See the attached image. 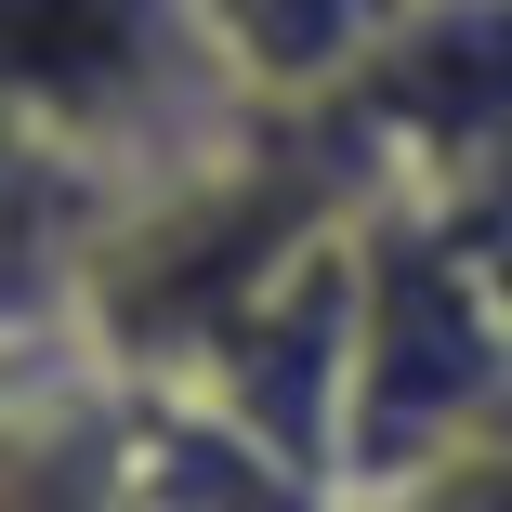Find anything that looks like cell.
I'll return each mask as SVG.
<instances>
[{
  "instance_id": "obj_4",
  "label": "cell",
  "mask_w": 512,
  "mask_h": 512,
  "mask_svg": "<svg viewBox=\"0 0 512 512\" xmlns=\"http://www.w3.org/2000/svg\"><path fill=\"white\" fill-rule=\"evenodd\" d=\"M211 40L250 106H302V92H355L394 40V0H211Z\"/></svg>"
},
{
  "instance_id": "obj_1",
  "label": "cell",
  "mask_w": 512,
  "mask_h": 512,
  "mask_svg": "<svg viewBox=\"0 0 512 512\" xmlns=\"http://www.w3.org/2000/svg\"><path fill=\"white\" fill-rule=\"evenodd\" d=\"M14 106L27 145L79 158L106 197H158L237 158V66L211 0H14Z\"/></svg>"
},
{
  "instance_id": "obj_3",
  "label": "cell",
  "mask_w": 512,
  "mask_h": 512,
  "mask_svg": "<svg viewBox=\"0 0 512 512\" xmlns=\"http://www.w3.org/2000/svg\"><path fill=\"white\" fill-rule=\"evenodd\" d=\"M342 106L447 197L499 184L512 171V0H394V40Z\"/></svg>"
},
{
  "instance_id": "obj_2",
  "label": "cell",
  "mask_w": 512,
  "mask_h": 512,
  "mask_svg": "<svg viewBox=\"0 0 512 512\" xmlns=\"http://www.w3.org/2000/svg\"><path fill=\"white\" fill-rule=\"evenodd\" d=\"M368 342H355V486H407L434 447L512 407V329L447 224L368 211Z\"/></svg>"
}]
</instances>
